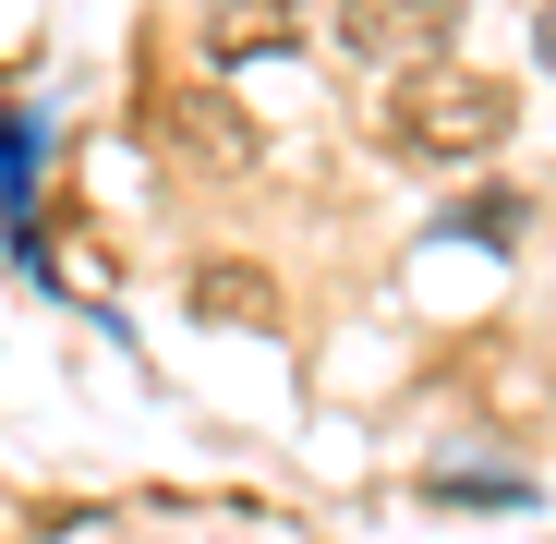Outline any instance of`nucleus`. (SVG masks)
<instances>
[{"label": "nucleus", "instance_id": "nucleus-5", "mask_svg": "<svg viewBox=\"0 0 556 544\" xmlns=\"http://www.w3.org/2000/svg\"><path fill=\"white\" fill-rule=\"evenodd\" d=\"M520 218H532L520 194H472V206H447V230H472L484 254H508V242H520Z\"/></svg>", "mask_w": 556, "mask_h": 544}, {"label": "nucleus", "instance_id": "nucleus-1", "mask_svg": "<svg viewBox=\"0 0 556 544\" xmlns=\"http://www.w3.org/2000/svg\"><path fill=\"white\" fill-rule=\"evenodd\" d=\"M400 146H424V157H496L508 146V85H484V73H412L400 85Z\"/></svg>", "mask_w": 556, "mask_h": 544}, {"label": "nucleus", "instance_id": "nucleus-2", "mask_svg": "<svg viewBox=\"0 0 556 544\" xmlns=\"http://www.w3.org/2000/svg\"><path fill=\"white\" fill-rule=\"evenodd\" d=\"M459 25V0H339V49L351 61H424Z\"/></svg>", "mask_w": 556, "mask_h": 544}, {"label": "nucleus", "instance_id": "nucleus-4", "mask_svg": "<svg viewBox=\"0 0 556 544\" xmlns=\"http://www.w3.org/2000/svg\"><path fill=\"white\" fill-rule=\"evenodd\" d=\"M206 61H254V49H291V0H206Z\"/></svg>", "mask_w": 556, "mask_h": 544}, {"label": "nucleus", "instance_id": "nucleus-6", "mask_svg": "<svg viewBox=\"0 0 556 544\" xmlns=\"http://www.w3.org/2000/svg\"><path fill=\"white\" fill-rule=\"evenodd\" d=\"M435 496H447V508H532L520 472H435Z\"/></svg>", "mask_w": 556, "mask_h": 544}, {"label": "nucleus", "instance_id": "nucleus-7", "mask_svg": "<svg viewBox=\"0 0 556 544\" xmlns=\"http://www.w3.org/2000/svg\"><path fill=\"white\" fill-rule=\"evenodd\" d=\"M532 49H544V73H556V0H544V13H532Z\"/></svg>", "mask_w": 556, "mask_h": 544}, {"label": "nucleus", "instance_id": "nucleus-3", "mask_svg": "<svg viewBox=\"0 0 556 544\" xmlns=\"http://www.w3.org/2000/svg\"><path fill=\"white\" fill-rule=\"evenodd\" d=\"M37 157H49L37 122H0V230H13L25 279H49V254H37Z\"/></svg>", "mask_w": 556, "mask_h": 544}]
</instances>
